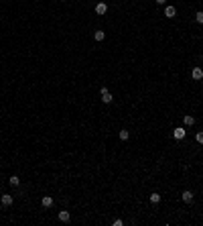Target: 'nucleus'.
<instances>
[{
	"instance_id": "obj_1",
	"label": "nucleus",
	"mask_w": 203,
	"mask_h": 226,
	"mask_svg": "<svg viewBox=\"0 0 203 226\" xmlns=\"http://www.w3.org/2000/svg\"><path fill=\"white\" fill-rule=\"evenodd\" d=\"M100 96H102V102H104V104H112V100H114V96L108 92V88H102L100 90Z\"/></svg>"
},
{
	"instance_id": "obj_2",
	"label": "nucleus",
	"mask_w": 203,
	"mask_h": 226,
	"mask_svg": "<svg viewBox=\"0 0 203 226\" xmlns=\"http://www.w3.org/2000/svg\"><path fill=\"white\" fill-rule=\"evenodd\" d=\"M191 77H193L195 82H201V80H203V69L199 67V65L193 67V69H191Z\"/></svg>"
},
{
	"instance_id": "obj_3",
	"label": "nucleus",
	"mask_w": 203,
	"mask_h": 226,
	"mask_svg": "<svg viewBox=\"0 0 203 226\" xmlns=\"http://www.w3.org/2000/svg\"><path fill=\"white\" fill-rule=\"evenodd\" d=\"M185 135H187V130L183 128V126H177V128L173 130V137H175L177 141H181V139H185Z\"/></svg>"
},
{
	"instance_id": "obj_4",
	"label": "nucleus",
	"mask_w": 203,
	"mask_h": 226,
	"mask_svg": "<svg viewBox=\"0 0 203 226\" xmlns=\"http://www.w3.org/2000/svg\"><path fill=\"white\" fill-rule=\"evenodd\" d=\"M95 12H98V14H106V12H108V4H106V2H98V4H95Z\"/></svg>"
},
{
	"instance_id": "obj_5",
	"label": "nucleus",
	"mask_w": 203,
	"mask_h": 226,
	"mask_svg": "<svg viewBox=\"0 0 203 226\" xmlns=\"http://www.w3.org/2000/svg\"><path fill=\"white\" fill-rule=\"evenodd\" d=\"M181 198H183V202H185V204H191V202H193V192H189V190H185Z\"/></svg>"
},
{
	"instance_id": "obj_6",
	"label": "nucleus",
	"mask_w": 203,
	"mask_h": 226,
	"mask_svg": "<svg viewBox=\"0 0 203 226\" xmlns=\"http://www.w3.org/2000/svg\"><path fill=\"white\" fill-rule=\"evenodd\" d=\"M175 14H177V8L175 6H165V16H167V19H173Z\"/></svg>"
},
{
	"instance_id": "obj_7",
	"label": "nucleus",
	"mask_w": 203,
	"mask_h": 226,
	"mask_svg": "<svg viewBox=\"0 0 203 226\" xmlns=\"http://www.w3.org/2000/svg\"><path fill=\"white\" fill-rule=\"evenodd\" d=\"M0 202H2V206H12L14 198H12V196H8V193H4V196L0 198Z\"/></svg>"
},
{
	"instance_id": "obj_8",
	"label": "nucleus",
	"mask_w": 203,
	"mask_h": 226,
	"mask_svg": "<svg viewBox=\"0 0 203 226\" xmlns=\"http://www.w3.org/2000/svg\"><path fill=\"white\" fill-rule=\"evenodd\" d=\"M183 124H185V126H193V124H195V118L191 116V114H185V116H183Z\"/></svg>"
},
{
	"instance_id": "obj_9",
	"label": "nucleus",
	"mask_w": 203,
	"mask_h": 226,
	"mask_svg": "<svg viewBox=\"0 0 203 226\" xmlns=\"http://www.w3.org/2000/svg\"><path fill=\"white\" fill-rule=\"evenodd\" d=\"M59 220H61V222H69V220H71V216H69L67 210H61V212H59Z\"/></svg>"
},
{
	"instance_id": "obj_10",
	"label": "nucleus",
	"mask_w": 203,
	"mask_h": 226,
	"mask_svg": "<svg viewBox=\"0 0 203 226\" xmlns=\"http://www.w3.org/2000/svg\"><path fill=\"white\" fill-rule=\"evenodd\" d=\"M41 204L45 206V208H51V206H53V198H51V196H45V198L41 200Z\"/></svg>"
},
{
	"instance_id": "obj_11",
	"label": "nucleus",
	"mask_w": 203,
	"mask_h": 226,
	"mask_svg": "<svg viewBox=\"0 0 203 226\" xmlns=\"http://www.w3.org/2000/svg\"><path fill=\"white\" fill-rule=\"evenodd\" d=\"M118 137H120V141H128V139H130V132H128L126 128H122L120 132H118Z\"/></svg>"
},
{
	"instance_id": "obj_12",
	"label": "nucleus",
	"mask_w": 203,
	"mask_h": 226,
	"mask_svg": "<svg viewBox=\"0 0 203 226\" xmlns=\"http://www.w3.org/2000/svg\"><path fill=\"white\" fill-rule=\"evenodd\" d=\"M8 181H10V185H14V187H18V185H20V177H18V175H10Z\"/></svg>"
},
{
	"instance_id": "obj_13",
	"label": "nucleus",
	"mask_w": 203,
	"mask_h": 226,
	"mask_svg": "<svg viewBox=\"0 0 203 226\" xmlns=\"http://www.w3.org/2000/svg\"><path fill=\"white\" fill-rule=\"evenodd\" d=\"M94 39H95V41H104V39H106V33H104V31H95Z\"/></svg>"
},
{
	"instance_id": "obj_14",
	"label": "nucleus",
	"mask_w": 203,
	"mask_h": 226,
	"mask_svg": "<svg viewBox=\"0 0 203 226\" xmlns=\"http://www.w3.org/2000/svg\"><path fill=\"white\" fill-rule=\"evenodd\" d=\"M161 202V193H150V204H158Z\"/></svg>"
},
{
	"instance_id": "obj_15",
	"label": "nucleus",
	"mask_w": 203,
	"mask_h": 226,
	"mask_svg": "<svg viewBox=\"0 0 203 226\" xmlns=\"http://www.w3.org/2000/svg\"><path fill=\"white\" fill-rule=\"evenodd\" d=\"M195 141L199 145H203V130H197V135H195Z\"/></svg>"
},
{
	"instance_id": "obj_16",
	"label": "nucleus",
	"mask_w": 203,
	"mask_h": 226,
	"mask_svg": "<svg viewBox=\"0 0 203 226\" xmlns=\"http://www.w3.org/2000/svg\"><path fill=\"white\" fill-rule=\"evenodd\" d=\"M195 21L199 22V25H203V12H197L195 14Z\"/></svg>"
},
{
	"instance_id": "obj_17",
	"label": "nucleus",
	"mask_w": 203,
	"mask_h": 226,
	"mask_svg": "<svg viewBox=\"0 0 203 226\" xmlns=\"http://www.w3.org/2000/svg\"><path fill=\"white\" fill-rule=\"evenodd\" d=\"M112 224H114V226H122V224H124V222H122V220H120V218H116V220H114V222H112Z\"/></svg>"
},
{
	"instance_id": "obj_18",
	"label": "nucleus",
	"mask_w": 203,
	"mask_h": 226,
	"mask_svg": "<svg viewBox=\"0 0 203 226\" xmlns=\"http://www.w3.org/2000/svg\"><path fill=\"white\" fill-rule=\"evenodd\" d=\"M156 4H167V0H155Z\"/></svg>"
}]
</instances>
